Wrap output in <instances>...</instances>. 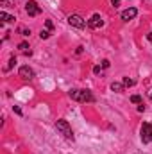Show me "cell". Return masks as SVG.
Masks as SVG:
<instances>
[{
	"label": "cell",
	"instance_id": "cell-7",
	"mask_svg": "<svg viewBox=\"0 0 152 154\" xmlns=\"http://www.w3.org/2000/svg\"><path fill=\"white\" fill-rule=\"evenodd\" d=\"M18 75L22 77V79H25V81H31L32 77H34V70L31 68V66H20V70H18Z\"/></svg>",
	"mask_w": 152,
	"mask_h": 154
},
{
	"label": "cell",
	"instance_id": "cell-21",
	"mask_svg": "<svg viewBox=\"0 0 152 154\" xmlns=\"http://www.w3.org/2000/svg\"><path fill=\"white\" fill-rule=\"evenodd\" d=\"M22 34H23V36H29V34H31V31H27V29H22Z\"/></svg>",
	"mask_w": 152,
	"mask_h": 154
},
{
	"label": "cell",
	"instance_id": "cell-11",
	"mask_svg": "<svg viewBox=\"0 0 152 154\" xmlns=\"http://www.w3.org/2000/svg\"><path fill=\"white\" fill-rule=\"evenodd\" d=\"M131 102H134V104H141V97H140V95H132V97H131Z\"/></svg>",
	"mask_w": 152,
	"mask_h": 154
},
{
	"label": "cell",
	"instance_id": "cell-17",
	"mask_svg": "<svg viewBox=\"0 0 152 154\" xmlns=\"http://www.w3.org/2000/svg\"><path fill=\"white\" fill-rule=\"evenodd\" d=\"M45 25H47V29H48V31H50V29H52V27H54V25H52V22H50V20H47V22H45Z\"/></svg>",
	"mask_w": 152,
	"mask_h": 154
},
{
	"label": "cell",
	"instance_id": "cell-22",
	"mask_svg": "<svg viewBox=\"0 0 152 154\" xmlns=\"http://www.w3.org/2000/svg\"><path fill=\"white\" fill-rule=\"evenodd\" d=\"M2 4H4L5 7H9V5H11V0H2Z\"/></svg>",
	"mask_w": 152,
	"mask_h": 154
},
{
	"label": "cell",
	"instance_id": "cell-23",
	"mask_svg": "<svg viewBox=\"0 0 152 154\" xmlns=\"http://www.w3.org/2000/svg\"><path fill=\"white\" fill-rule=\"evenodd\" d=\"M100 70H102V66H95V68H93V72H95V74H99Z\"/></svg>",
	"mask_w": 152,
	"mask_h": 154
},
{
	"label": "cell",
	"instance_id": "cell-19",
	"mask_svg": "<svg viewBox=\"0 0 152 154\" xmlns=\"http://www.w3.org/2000/svg\"><path fill=\"white\" fill-rule=\"evenodd\" d=\"M138 111H140V113H143V111H145V104H143V102L138 106Z\"/></svg>",
	"mask_w": 152,
	"mask_h": 154
},
{
	"label": "cell",
	"instance_id": "cell-14",
	"mask_svg": "<svg viewBox=\"0 0 152 154\" xmlns=\"http://www.w3.org/2000/svg\"><path fill=\"white\" fill-rule=\"evenodd\" d=\"M48 36H50V32H48V31H41V32H39V38H41V39H47Z\"/></svg>",
	"mask_w": 152,
	"mask_h": 154
},
{
	"label": "cell",
	"instance_id": "cell-4",
	"mask_svg": "<svg viewBox=\"0 0 152 154\" xmlns=\"http://www.w3.org/2000/svg\"><path fill=\"white\" fill-rule=\"evenodd\" d=\"M68 23H70L72 27H77V29H84V27L88 25V22H86L81 14H70V16H68Z\"/></svg>",
	"mask_w": 152,
	"mask_h": 154
},
{
	"label": "cell",
	"instance_id": "cell-24",
	"mask_svg": "<svg viewBox=\"0 0 152 154\" xmlns=\"http://www.w3.org/2000/svg\"><path fill=\"white\" fill-rule=\"evenodd\" d=\"M147 39H150V41H152V32H149V34H147Z\"/></svg>",
	"mask_w": 152,
	"mask_h": 154
},
{
	"label": "cell",
	"instance_id": "cell-1",
	"mask_svg": "<svg viewBox=\"0 0 152 154\" xmlns=\"http://www.w3.org/2000/svg\"><path fill=\"white\" fill-rule=\"evenodd\" d=\"M70 99H74L77 102H93L95 97L90 90H72L70 91Z\"/></svg>",
	"mask_w": 152,
	"mask_h": 154
},
{
	"label": "cell",
	"instance_id": "cell-16",
	"mask_svg": "<svg viewBox=\"0 0 152 154\" xmlns=\"http://www.w3.org/2000/svg\"><path fill=\"white\" fill-rule=\"evenodd\" d=\"M13 111H14V113H16V115H22V109H20V108H18V106H13Z\"/></svg>",
	"mask_w": 152,
	"mask_h": 154
},
{
	"label": "cell",
	"instance_id": "cell-6",
	"mask_svg": "<svg viewBox=\"0 0 152 154\" xmlns=\"http://www.w3.org/2000/svg\"><path fill=\"white\" fill-rule=\"evenodd\" d=\"M104 25V20L100 18V14H93L90 20H88V27L90 29H100Z\"/></svg>",
	"mask_w": 152,
	"mask_h": 154
},
{
	"label": "cell",
	"instance_id": "cell-10",
	"mask_svg": "<svg viewBox=\"0 0 152 154\" xmlns=\"http://www.w3.org/2000/svg\"><path fill=\"white\" fill-rule=\"evenodd\" d=\"M123 88H125L123 82H113V84H111V90H113V91H122Z\"/></svg>",
	"mask_w": 152,
	"mask_h": 154
},
{
	"label": "cell",
	"instance_id": "cell-3",
	"mask_svg": "<svg viewBox=\"0 0 152 154\" xmlns=\"http://www.w3.org/2000/svg\"><path fill=\"white\" fill-rule=\"evenodd\" d=\"M140 133H141V142H143V143H152V124L143 122Z\"/></svg>",
	"mask_w": 152,
	"mask_h": 154
},
{
	"label": "cell",
	"instance_id": "cell-18",
	"mask_svg": "<svg viewBox=\"0 0 152 154\" xmlns=\"http://www.w3.org/2000/svg\"><path fill=\"white\" fill-rule=\"evenodd\" d=\"M100 66H102V68H108V66H109V61H108V59H104V61H102V65H100Z\"/></svg>",
	"mask_w": 152,
	"mask_h": 154
},
{
	"label": "cell",
	"instance_id": "cell-15",
	"mask_svg": "<svg viewBox=\"0 0 152 154\" xmlns=\"http://www.w3.org/2000/svg\"><path fill=\"white\" fill-rule=\"evenodd\" d=\"M14 63H16V57H11V59H9V65H7V70H11V68L14 66Z\"/></svg>",
	"mask_w": 152,
	"mask_h": 154
},
{
	"label": "cell",
	"instance_id": "cell-8",
	"mask_svg": "<svg viewBox=\"0 0 152 154\" xmlns=\"http://www.w3.org/2000/svg\"><path fill=\"white\" fill-rule=\"evenodd\" d=\"M136 14H138V9H136V7H129V9H125V11L122 13V20H123V22L134 20V18H136Z\"/></svg>",
	"mask_w": 152,
	"mask_h": 154
},
{
	"label": "cell",
	"instance_id": "cell-25",
	"mask_svg": "<svg viewBox=\"0 0 152 154\" xmlns=\"http://www.w3.org/2000/svg\"><path fill=\"white\" fill-rule=\"evenodd\" d=\"M149 97H150V100H152V88L149 90Z\"/></svg>",
	"mask_w": 152,
	"mask_h": 154
},
{
	"label": "cell",
	"instance_id": "cell-12",
	"mask_svg": "<svg viewBox=\"0 0 152 154\" xmlns=\"http://www.w3.org/2000/svg\"><path fill=\"white\" fill-rule=\"evenodd\" d=\"M123 86H134V81L129 79V77H125V79H123Z\"/></svg>",
	"mask_w": 152,
	"mask_h": 154
},
{
	"label": "cell",
	"instance_id": "cell-13",
	"mask_svg": "<svg viewBox=\"0 0 152 154\" xmlns=\"http://www.w3.org/2000/svg\"><path fill=\"white\" fill-rule=\"evenodd\" d=\"M18 48H20V50H23V52H27V48H29V45H27L25 41H22V43L18 45Z\"/></svg>",
	"mask_w": 152,
	"mask_h": 154
},
{
	"label": "cell",
	"instance_id": "cell-20",
	"mask_svg": "<svg viewBox=\"0 0 152 154\" xmlns=\"http://www.w3.org/2000/svg\"><path fill=\"white\" fill-rule=\"evenodd\" d=\"M111 4H113V7H118L120 5V0H111Z\"/></svg>",
	"mask_w": 152,
	"mask_h": 154
},
{
	"label": "cell",
	"instance_id": "cell-5",
	"mask_svg": "<svg viewBox=\"0 0 152 154\" xmlns=\"http://www.w3.org/2000/svg\"><path fill=\"white\" fill-rule=\"evenodd\" d=\"M25 13H27L29 16H38L39 13H41V7L38 5V2L29 0V2L25 4Z\"/></svg>",
	"mask_w": 152,
	"mask_h": 154
},
{
	"label": "cell",
	"instance_id": "cell-2",
	"mask_svg": "<svg viewBox=\"0 0 152 154\" xmlns=\"http://www.w3.org/2000/svg\"><path fill=\"white\" fill-rule=\"evenodd\" d=\"M56 129H57V131L66 138V140L74 142V133H72V127H70V124H68L66 120H63V118H61V120H57V122H56Z\"/></svg>",
	"mask_w": 152,
	"mask_h": 154
},
{
	"label": "cell",
	"instance_id": "cell-9",
	"mask_svg": "<svg viewBox=\"0 0 152 154\" xmlns=\"http://www.w3.org/2000/svg\"><path fill=\"white\" fill-rule=\"evenodd\" d=\"M0 20H2V22H5V23H9V22H13V20H14V16L7 14L5 11H0Z\"/></svg>",
	"mask_w": 152,
	"mask_h": 154
}]
</instances>
